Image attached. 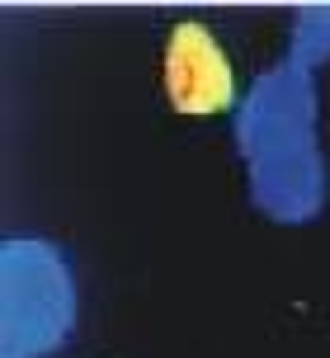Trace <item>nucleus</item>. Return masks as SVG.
Here are the masks:
<instances>
[{"label": "nucleus", "mask_w": 330, "mask_h": 358, "mask_svg": "<svg viewBox=\"0 0 330 358\" xmlns=\"http://www.w3.org/2000/svg\"><path fill=\"white\" fill-rule=\"evenodd\" d=\"M288 57L307 62V66H316V71L330 62V5H302V10L293 15Z\"/></svg>", "instance_id": "nucleus-4"}, {"label": "nucleus", "mask_w": 330, "mask_h": 358, "mask_svg": "<svg viewBox=\"0 0 330 358\" xmlns=\"http://www.w3.org/2000/svg\"><path fill=\"white\" fill-rule=\"evenodd\" d=\"M316 76H321L316 66L283 52L264 76L250 80V90L241 94L231 113L250 203L283 227H302L321 217L330 198Z\"/></svg>", "instance_id": "nucleus-1"}, {"label": "nucleus", "mask_w": 330, "mask_h": 358, "mask_svg": "<svg viewBox=\"0 0 330 358\" xmlns=\"http://www.w3.org/2000/svg\"><path fill=\"white\" fill-rule=\"evenodd\" d=\"M76 335V268L43 236L0 245V358H52Z\"/></svg>", "instance_id": "nucleus-2"}, {"label": "nucleus", "mask_w": 330, "mask_h": 358, "mask_svg": "<svg viewBox=\"0 0 330 358\" xmlns=\"http://www.w3.org/2000/svg\"><path fill=\"white\" fill-rule=\"evenodd\" d=\"M161 80H165V99L175 113L189 118H208L231 108L236 113V71H231V57L222 48V38L199 24V19H184L170 29L165 38V57H161Z\"/></svg>", "instance_id": "nucleus-3"}]
</instances>
